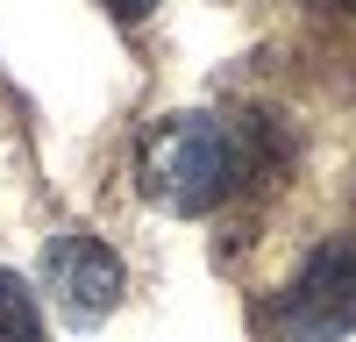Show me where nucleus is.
Wrapping results in <instances>:
<instances>
[{"instance_id": "1", "label": "nucleus", "mask_w": 356, "mask_h": 342, "mask_svg": "<svg viewBox=\"0 0 356 342\" xmlns=\"http://www.w3.org/2000/svg\"><path fill=\"white\" fill-rule=\"evenodd\" d=\"M285 164V136L271 114H164L136 142V186L164 214H214L228 193H243L257 171Z\"/></svg>"}, {"instance_id": "2", "label": "nucleus", "mask_w": 356, "mask_h": 342, "mask_svg": "<svg viewBox=\"0 0 356 342\" xmlns=\"http://www.w3.org/2000/svg\"><path fill=\"white\" fill-rule=\"evenodd\" d=\"M271 335L278 342H342V335H356V243H321L307 256L300 278L271 307Z\"/></svg>"}, {"instance_id": "3", "label": "nucleus", "mask_w": 356, "mask_h": 342, "mask_svg": "<svg viewBox=\"0 0 356 342\" xmlns=\"http://www.w3.org/2000/svg\"><path fill=\"white\" fill-rule=\"evenodd\" d=\"M43 293L57 300V314H65L72 328H100L107 314L122 307L129 271L93 228H57L50 250H43Z\"/></svg>"}, {"instance_id": "4", "label": "nucleus", "mask_w": 356, "mask_h": 342, "mask_svg": "<svg viewBox=\"0 0 356 342\" xmlns=\"http://www.w3.org/2000/svg\"><path fill=\"white\" fill-rule=\"evenodd\" d=\"M0 342H43V307L22 271H0Z\"/></svg>"}, {"instance_id": "5", "label": "nucleus", "mask_w": 356, "mask_h": 342, "mask_svg": "<svg viewBox=\"0 0 356 342\" xmlns=\"http://www.w3.org/2000/svg\"><path fill=\"white\" fill-rule=\"evenodd\" d=\"M100 8H107L114 22H143V15H150V8H157V0H100Z\"/></svg>"}, {"instance_id": "6", "label": "nucleus", "mask_w": 356, "mask_h": 342, "mask_svg": "<svg viewBox=\"0 0 356 342\" xmlns=\"http://www.w3.org/2000/svg\"><path fill=\"white\" fill-rule=\"evenodd\" d=\"M342 8H349V15H356V0H342Z\"/></svg>"}]
</instances>
